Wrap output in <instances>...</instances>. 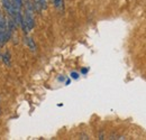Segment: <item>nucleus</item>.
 I'll list each match as a JSON object with an SVG mask.
<instances>
[{"instance_id":"2","label":"nucleus","mask_w":146,"mask_h":140,"mask_svg":"<svg viewBox=\"0 0 146 140\" xmlns=\"http://www.w3.org/2000/svg\"><path fill=\"white\" fill-rule=\"evenodd\" d=\"M25 24L28 28V30H32L34 28V14H33V5L31 2H27L26 5V11H25V16H24Z\"/></svg>"},{"instance_id":"7","label":"nucleus","mask_w":146,"mask_h":140,"mask_svg":"<svg viewBox=\"0 0 146 140\" xmlns=\"http://www.w3.org/2000/svg\"><path fill=\"white\" fill-rule=\"evenodd\" d=\"M54 6L56 9L62 10V7H63V0H54Z\"/></svg>"},{"instance_id":"8","label":"nucleus","mask_w":146,"mask_h":140,"mask_svg":"<svg viewBox=\"0 0 146 140\" xmlns=\"http://www.w3.org/2000/svg\"><path fill=\"white\" fill-rule=\"evenodd\" d=\"M71 77L74 79V80H78V79H79V73H76V72H72V73H71Z\"/></svg>"},{"instance_id":"11","label":"nucleus","mask_w":146,"mask_h":140,"mask_svg":"<svg viewBox=\"0 0 146 140\" xmlns=\"http://www.w3.org/2000/svg\"><path fill=\"white\" fill-rule=\"evenodd\" d=\"M70 82H71L70 80H66V81H65V84H66V85H69V84H70Z\"/></svg>"},{"instance_id":"1","label":"nucleus","mask_w":146,"mask_h":140,"mask_svg":"<svg viewBox=\"0 0 146 140\" xmlns=\"http://www.w3.org/2000/svg\"><path fill=\"white\" fill-rule=\"evenodd\" d=\"M10 37V32L8 29V22L6 20V18L0 16V43L3 44L6 43Z\"/></svg>"},{"instance_id":"4","label":"nucleus","mask_w":146,"mask_h":140,"mask_svg":"<svg viewBox=\"0 0 146 140\" xmlns=\"http://www.w3.org/2000/svg\"><path fill=\"white\" fill-rule=\"evenodd\" d=\"M35 8L37 11L44 10L47 8V0H35Z\"/></svg>"},{"instance_id":"9","label":"nucleus","mask_w":146,"mask_h":140,"mask_svg":"<svg viewBox=\"0 0 146 140\" xmlns=\"http://www.w3.org/2000/svg\"><path fill=\"white\" fill-rule=\"evenodd\" d=\"M81 72H82L83 74H86V73L88 72V69H82V71H81Z\"/></svg>"},{"instance_id":"10","label":"nucleus","mask_w":146,"mask_h":140,"mask_svg":"<svg viewBox=\"0 0 146 140\" xmlns=\"http://www.w3.org/2000/svg\"><path fill=\"white\" fill-rule=\"evenodd\" d=\"M58 81L63 82V81H64V77H63V76H60V77H58Z\"/></svg>"},{"instance_id":"6","label":"nucleus","mask_w":146,"mask_h":140,"mask_svg":"<svg viewBox=\"0 0 146 140\" xmlns=\"http://www.w3.org/2000/svg\"><path fill=\"white\" fill-rule=\"evenodd\" d=\"M10 59H11V57H10V54H9V52H6L3 55H2V61H3L5 65H7V66H9V67L11 66Z\"/></svg>"},{"instance_id":"3","label":"nucleus","mask_w":146,"mask_h":140,"mask_svg":"<svg viewBox=\"0 0 146 140\" xmlns=\"http://www.w3.org/2000/svg\"><path fill=\"white\" fill-rule=\"evenodd\" d=\"M1 3L6 10V13L9 15V17L14 18L16 20V15H17V10L15 8V5L13 2V0H1Z\"/></svg>"},{"instance_id":"5","label":"nucleus","mask_w":146,"mask_h":140,"mask_svg":"<svg viewBox=\"0 0 146 140\" xmlns=\"http://www.w3.org/2000/svg\"><path fill=\"white\" fill-rule=\"evenodd\" d=\"M26 45H27V47H28L32 52H36V44H35V42H34L33 38L27 37V38H26Z\"/></svg>"},{"instance_id":"12","label":"nucleus","mask_w":146,"mask_h":140,"mask_svg":"<svg viewBox=\"0 0 146 140\" xmlns=\"http://www.w3.org/2000/svg\"><path fill=\"white\" fill-rule=\"evenodd\" d=\"M0 16H2V13H1V10H0Z\"/></svg>"}]
</instances>
